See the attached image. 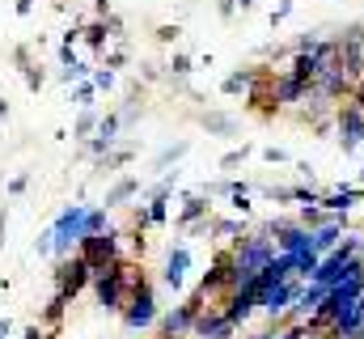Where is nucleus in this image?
Listing matches in <instances>:
<instances>
[{
    "instance_id": "nucleus-36",
    "label": "nucleus",
    "mask_w": 364,
    "mask_h": 339,
    "mask_svg": "<svg viewBox=\"0 0 364 339\" xmlns=\"http://www.w3.org/2000/svg\"><path fill=\"white\" fill-rule=\"evenodd\" d=\"M216 13H220V21H233V13H237V0H216Z\"/></svg>"
},
{
    "instance_id": "nucleus-37",
    "label": "nucleus",
    "mask_w": 364,
    "mask_h": 339,
    "mask_svg": "<svg viewBox=\"0 0 364 339\" xmlns=\"http://www.w3.org/2000/svg\"><path fill=\"white\" fill-rule=\"evenodd\" d=\"M178 34H182L178 26H157V34H153V38H157V43H174Z\"/></svg>"
},
{
    "instance_id": "nucleus-15",
    "label": "nucleus",
    "mask_w": 364,
    "mask_h": 339,
    "mask_svg": "<svg viewBox=\"0 0 364 339\" xmlns=\"http://www.w3.org/2000/svg\"><path fill=\"white\" fill-rule=\"evenodd\" d=\"M326 293H331L326 284H314V280H309V284L301 288V297H296V310H292V314H296V318L318 314V310H322V301H326Z\"/></svg>"
},
{
    "instance_id": "nucleus-41",
    "label": "nucleus",
    "mask_w": 364,
    "mask_h": 339,
    "mask_svg": "<svg viewBox=\"0 0 364 339\" xmlns=\"http://www.w3.org/2000/svg\"><path fill=\"white\" fill-rule=\"evenodd\" d=\"M13 64H17V68H26V64H34V60H30V47H17V51H13Z\"/></svg>"
},
{
    "instance_id": "nucleus-40",
    "label": "nucleus",
    "mask_w": 364,
    "mask_h": 339,
    "mask_svg": "<svg viewBox=\"0 0 364 339\" xmlns=\"http://www.w3.org/2000/svg\"><path fill=\"white\" fill-rule=\"evenodd\" d=\"M26 187H30V174H17V178H13V182H9V195H21V191H26Z\"/></svg>"
},
{
    "instance_id": "nucleus-6",
    "label": "nucleus",
    "mask_w": 364,
    "mask_h": 339,
    "mask_svg": "<svg viewBox=\"0 0 364 339\" xmlns=\"http://www.w3.org/2000/svg\"><path fill=\"white\" fill-rule=\"evenodd\" d=\"M77 251L90 259V267H93V276L97 271H106L110 263H119V229H102V234H90Z\"/></svg>"
},
{
    "instance_id": "nucleus-43",
    "label": "nucleus",
    "mask_w": 364,
    "mask_h": 339,
    "mask_svg": "<svg viewBox=\"0 0 364 339\" xmlns=\"http://www.w3.org/2000/svg\"><path fill=\"white\" fill-rule=\"evenodd\" d=\"M263 157H267L272 166H275V162H288V153H284V149H275V145H272V149H263Z\"/></svg>"
},
{
    "instance_id": "nucleus-35",
    "label": "nucleus",
    "mask_w": 364,
    "mask_h": 339,
    "mask_svg": "<svg viewBox=\"0 0 364 339\" xmlns=\"http://www.w3.org/2000/svg\"><path fill=\"white\" fill-rule=\"evenodd\" d=\"M288 13H292V0H279V4H275V13H272V30L279 26V21H288Z\"/></svg>"
},
{
    "instance_id": "nucleus-42",
    "label": "nucleus",
    "mask_w": 364,
    "mask_h": 339,
    "mask_svg": "<svg viewBox=\"0 0 364 339\" xmlns=\"http://www.w3.org/2000/svg\"><path fill=\"white\" fill-rule=\"evenodd\" d=\"M34 251H38V254H51V229H47V234H38V242H34Z\"/></svg>"
},
{
    "instance_id": "nucleus-44",
    "label": "nucleus",
    "mask_w": 364,
    "mask_h": 339,
    "mask_svg": "<svg viewBox=\"0 0 364 339\" xmlns=\"http://www.w3.org/2000/svg\"><path fill=\"white\" fill-rule=\"evenodd\" d=\"M17 13H21V17H30V13H34V0H17Z\"/></svg>"
},
{
    "instance_id": "nucleus-47",
    "label": "nucleus",
    "mask_w": 364,
    "mask_h": 339,
    "mask_svg": "<svg viewBox=\"0 0 364 339\" xmlns=\"http://www.w3.org/2000/svg\"><path fill=\"white\" fill-rule=\"evenodd\" d=\"M255 339H279V335H275V331H259Z\"/></svg>"
},
{
    "instance_id": "nucleus-29",
    "label": "nucleus",
    "mask_w": 364,
    "mask_h": 339,
    "mask_svg": "<svg viewBox=\"0 0 364 339\" xmlns=\"http://www.w3.org/2000/svg\"><path fill=\"white\" fill-rule=\"evenodd\" d=\"M127 162H132V149H110L106 162H102V170H119V166H127Z\"/></svg>"
},
{
    "instance_id": "nucleus-9",
    "label": "nucleus",
    "mask_w": 364,
    "mask_h": 339,
    "mask_svg": "<svg viewBox=\"0 0 364 339\" xmlns=\"http://www.w3.org/2000/svg\"><path fill=\"white\" fill-rule=\"evenodd\" d=\"M301 288H305V280H284V284H272V288L263 293L259 310H267L272 318H284V314H288V306H296Z\"/></svg>"
},
{
    "instance_id": "nucleus-20",
    "label": "nucleus",
    "mask_w": 364,
    "mask_h": 339,
    "mask_svg": "<svg viewBox=\"0 0 364 339\" xmlns=\"http://www.w3.org/2000/svg\"><path fill=\"white\" fill-rule=\"evenodd\" d=\"M199 123H203L212 136H233V132H237V119H233V115H220V110H208Z\"/></svg>"
},
{
    "instance_id": "nucleus-34",
    "label": "nucleus",
    "mask_w": 364,
    "mask_h": 339,
    "mask_svg": "<svg viewBox=\"0 0 364 339\" xmlns=\"http://www.w3.org/2000/svg\"><path fill=\"white\" fill-rule=\"evenodd\" d=\"M279 339H318V335L309 331V323H296V327H288V331H284Z\"/></svg>"
},
{
    "instance_id": "nucleus-12",
    "label": "nucleus",
    "mask_w": 364,
    "mask_h": 339,
    "mask_svg": "<svg viewBox=\"0 0 364 339\" xmlns=\"http://www.w3.org/2000/svg\"><path fill=\"white\" fill-rule=\"evenodd\" d=\"M119 127H123V119H119V115H106V119H97V136L85 145V153H93V157H106V153L119 145Z\"/></svg>"
},
{
    "instance_id": "nucleus-33",
    "label": "nucleus",
    "mask_w": 364,
    "mask_h": 339,
    "mask_svg": "<svg viewBox=\"0 0 364 339\" xmlns=\"http://www.w3.org/2000/svg\"><path fill=\"white\" fill-rule=\"evenodd\" d=\"M93 93H97V89H93V81H81L73 98H77V106H93Z\"/></svg>"
},
{
    "instance_id": "nucleus-18",
    "label": "nucleus",
    "mask_w": 364,
    "mask_h": 339,
    "mask_svg": "<svg viewBox=\"0 0 364 339\" xmlns=\"http://www.w3.org/2000/svg\"><path fill=\"white\" fill-rule=\"evenodd\" d=\"M203 212H208V195H186V199H182V212H178V225H182V229L199 225V221H203Z\"/></svg>"
},
{
    "instance_id": "nucleus-45",
    "label": "nucleus",
    "mask_w": 364,
    "mask_h": 339,
    "mask_svg": "<svg viewBox=\"0 0 364 339\" xmlns=\"http://www.w3.org/2000/svg\"><path fill=\"white\" fill-rule=\"evenodd\" d=\"M93 13H97V17H106V13H110V0H93Z\"/></svg>"
},
{
    "instance_id": "nucleus-13",
    "label": "nucleus",
    "mask_w": 364,
    "mask_h": 339,
    "mask_svg": "<svg viewBox=\"0 0 364 339\" xmlns=\"http://www.w3.org/2000/svg\"><path fill=\"white\" fill-rule=\"evenodd\" d=\"M186 271H191V251H186V246H170V254H166V267H161V280L178 293L182 284H186Z\"/></svg>"
},
{
    "instance_id": "nucleus-5",
    "label": "nucleus",
    "mask_w": 364,
    "mask_h": 339,
    "mask_svg": "<svg viewBox=\"0 0 364 339\" xmlns=\"http://www.w3.org/2000/svg\"><path fill=\"white\" fill-rule=\"evenodd\" d=\"M85 284H93V267H90V259L77 251L73 259H60V267H55V288L73 301Z\"/></svg>"
},
{
    "instance_id": "nucleus-1",
    "label": "nucleus",
    "mask_w": 364,
    "mask_h": 339,
    "mask_svg": "<svg viewBox=\"0 0 364 339\" xmlns=\"http://www.w3.org/2000/svg\"><path fill=\"white\" fill-rule=\"evenodd\" d=\"M140 276H144V271H140L136 263H123V259H119V263H110L106 271H97V276H93L97 306H102V310H123Z\"/></svg>"
},
{
    "instance_id": "nucleus-8",
    "label": "nucleus",
    "mask_w": 364,
    "mask_h": 339,
    "mask_svg": "<svg viewBox=\"0 0 364 339\" xmlns=\"http://www.w3.org/2000/svg\"><path fill=\"white\" fill-rule=\"evenodd\" d=\"M199 293H203V297H208V293H233V251H216L212 267H208L203 280H199Z\"/></svg>"
},
{
    "instance_id": "nucleus-10",
    "label": "nucleus",
    "mask_w": 364,
    "mask_h": 339,
    "mask_svg": "<svg viewBox=\"0 0 364 339\" xmlns=\"http://www.w3.org/2000/svg\"><path fill=\"white\" fill-rule=\"evenodd\" d=\"M343 229H348V212H331V221L314 229V251H318V254H331L339 242H343Z\"/></svg>"
},
{
    "instance_id": "nucleus-7",
    "label": "nucleus",
    "mask_w": 364,
    "mask_h": 339,
    "mask_svg": "<svg viewBox=\"0 0 364 339\" xmlns=\"http://www.w3.org/2000/svg\"><path fill=\"white\" fill-rule=\"evenodd\" d=\"M335 127H339V145L343 153H356L364 145V110L356 102L343 98V106H335Z\"/></svg>"
},
{
    "instance_id": "nucleus-2",
    "label": "nucleus",
    "mask_w": 364,
    "mask_h": 339,
    "mask_svg": "<svg viewBox=\"0 0 364 339\" xmlns=\"http://www.w3.org/2000/svg\"><path fill=\"white\" fill-rule=\"evenodd\" d=\"M272 259H275V246H272V234H267V229H259V234L233 242V288H242L246 280H255Z\"/></svg>"
},
{
    "instance_id": "nucleus-26",
    "label": "nucleus",
    "mask_w": 364,
    "mask_h": 339,
    "mask_svg": "<svg viewBox=\"0 0 364 339\" xmlns=\"http://www.w3.org/2000/svg\"><path fill=\"white\" fill-rule=\"evenodd\" d=\"M166 217H170V199H149V221L166 225Z\"/></svg>"
},
{
    "instance_id": "nucleus-22",
    "label": "nucleus",
    "mask_w": 364,
    "mask_h": 339,
    "mask_svg": "<svg viewBox=\"0 0 364 339\" xmlns=\"http://www.w3.org/2000/svg\"><path fill=\"white\" fill-rule=\"evenodd\" d=\"M305 229H318V225H326L331 221V212L322 208V204H301V217H296Z\"/></svg>"
},
{
    "instance_id": "nucleus-49",
    "label": "nucleus",
    "mask_w": 364,
    "mask_h": 339,
    "mask_svg": "<svg viewBox=\"0 0 364 339\" xmlns=\"http://www.w3.org/2000/svg\"><path fill=\"white\" fill-rule=\"evenodd\" d=\"M0 115H9V106H4V102H0Z\"/></svg>"
},
{
    "instance_id": "nucleus-17",
    "label": "nucleus",
    "mask_w": 364,
    "mask_h": 339,
    "mask_svg": "<svg viewBox=\"0 0 364 339\" xmlns=\"http://www.w3.org/2000/svg\"><path fill=\"white\" fill-rule=\"evenodd\" d=\"M132 195H140V178L136 174H127V178H119L110 191H106V208H119V204H127Z\"/></svg>"
},
{
    "instance_id": "nucleus-48",
    "label": "nucleus",
    "mask_w": 364,
    "mask_h": 339,
    "mask_svg": "<svg viewBox=\"0 0 364 339\" xmlns=\"http://www.w3.org/2000/svg\"><path fill=\"white\" fill-rule=\"evenodd\" d=\"M356 339H364V323H360V331H356Z\"/></svg>"
},
{
    "instance_id": "nucleus-27",
    "label": "nucleus",
    "mask_w": 364,
    "mask_h": 339,
    "mask_svg": "<svg viewBox=\"0 0 364 339\" xmlns=\"http://www.w3.org/2000/svg\"><path fill=\"white\" fill-rule=\"evenodd\" d=\"M85 229H90V234L110 229V225H106V208H90V221H85ZM90 234H85V238H90ZM85 238H81V242H85Z\"/></svg>"
},
{
    "instance_id": "nucleus-4",
    "label": "nucleus",
    "mask_w": 364,
    "mask_h": 339,
    "mask_svg": "<svg viewBox=\"0 0 364 339\" xmlns=\"http://www.w3.org/2000/svg\"><path fill=\"white\" fill-rule=\"evenodd\" d=\"M161 314H157V297H153V284L140 276L136 280V288H132V297H127V306H123V323L132 327V331H144V327H153Z\"/></svg>"
},
{
    "instance_id": "nucleus-23",
    "label": "nucleus",
    "mask_w": 364,
    "mask_h": 339,
    "mask_svg": "<svg viewBox=\"0 0 364 339\" xmlns=\"http://www.w3.org/2000/svg\"><path fill=\"white\" fill-rule=\"evenodd\" d=\"M64 306H68V297L55 288V297H51V301H47V310H43V323H47V327H60V318H64Z\"/></svg>"
},
{
    "instance_id": "nucleus-14",
    "label": "nucleus",
    "mask_w": 364,
    "mask_h": 339,
    "mask_svg": "<svg viewBox=\"0 0 364 339\" xmlns=\"http://www.w3.org/2000/svg\"><path fill=\"white\" fill-rule=\"evenodd\" d=\"M305 89H309V85L301 81V77H292L288 68H279V73H275V102H279V106H301Z\"/></svg>"
},
{
    "instance_id": "nucleus-3",
    "label": "nucleus",
    "mask_w": 364,
    "mask_h": 339,
    "mask_svg": "<svg viewBox=\"0 0 364 339\" xmlns=\"http://www.w3.org/2000/svg\"><path fill=\"white\" fill-rule=\"evenodd\" d=\"M85 221H90V204H68V208L55 217V225H51V254H55V259H68L73 246H81V238L90 234Z\"/></svg>"
},
{
    "instance_id": "nucleus-16",
    "label": "nucleus",
    "mask_w": 364,
    "mask_h": 339,
    "mask_svg": "<svg viewBox=\"0 0 364 339\" xmlns=\"http://www.w3.org/2000/svg\"><path fill=\"white\" fill-rule=\"evenodd\" d=\"M356 199H364V187H339V191H326L322 195V208L326 212H348Z\"/></svg>"
},
{
    "instance_id": "nucleus-25",
    "label": "nucleus",
    "mask_w": 364,
    "mask_h": 339,
    "mask_svg": "<svg viewBox=\"0 0 364 339\" xmlns=\"http://www.w3.org/2000/svg\"><path fill=\"white\" fill-rule=\"evenodd\" d=\"M166 73H170V77H191L195 64H191V56H174V60L166 64Z\"/></svg>"
},
{
    "instance_id": "nucleus-31",
    "label": "nucleus",
    "mask_w": 364,
    "mask_h": 339,
    "mask_svg": "<svg viewBox=\"0 0 364 339\" xmlns=\"http://www.w3.org/2000/svg\"><path fill=\"white\" fill-rule=\"evenodd\" d=\"M90 132H97V115H93V110H85V115L77 119V127H73V136H90Z\"/></svg>"
},
{
    "instance_id": "nucleus-24",
    "label": "nucleus",
    "mask_w": 364,
    "mask_h": 339,
    "mask_svg": "<svg viewBox=\"0 0 364 339\" xmlns=\"http://www.w3.org/2000/svg\"><path fill=\"white\" fill-rule=\"evenodd\" d=\"M212 234L225 238V242H242V238H246V234H242V221H212Z\"/></svg>"
},
{
    "instance_id": "nucleus-21",
    "label": "nucleus",
    "mask_w": 364,
    "mask_h": 339,
    "mask_svg": "<svg viewBox=\"0 0 364 339\" xmlns=\"http://www.w3.org/2000/svg\"><path fill=\"white\" fill-rule=\"evenodd\" d=\"M81 38L90 43L93 51H106V38H114V34H110V26H106V17H97V21H90V26L81 30Z\"/></svg>"
},
{
    "instance_id": "nucleus-11",
    "label": "nucleus",
    "mask_w": 364,
    "mask_h": 339,
    "mask_svg": "<svg viewBox=\"0 0 364 339\" xmlns=\"http://www.w3.org/2000/svg\"><path fill=\"white\" fill-rule=\"evenodd\" d=\"M191 335H199V339H233V323H229L220 310H199Z\"/></svg>"
},
{
    "instance_id": "nucleus-46",
    "label": "nucleus",
    "mask_w": 364,
    "mask_h": 339,
    "mask_svg": "<svg viewBox=\"0 0 364 339\" xmlns=\"http://www.w3.org/2000/svg\"><path fill=\"white\" fill-rule=\"evenodd\" d=\"M255 4H259V0H237V9H242V13H250Z\"/></svg>"
},
{
    "instance_id": "nucleus-30",
    "label": "nucleus",
    "mask_w": 364,
    "mask_h": 339,
    "mask_svg": "<svg viewBox=\"0 0 364 339\" xmlns=\"http://www.w3.org/2000/svg\"><path fill=\"white\" fill-rule=\"evenodd\" d=\"M186 149H191V145H186V140H178V145H174V149H166V153H161V157H157V170L174 166V162H178L182 153H186Z\"/></svg>"
},
{
    "instance_id": "nucleus-32",
    "label": "nucleus",
    "mask_w": 364,
    "mask_h": 339,
    "mask_svg": "<svg viewBox=\"0 0 364 339\" xmlns=\"http://www.w3.org/2000/svg\"><path fill=\"white\" fill-rule=\"evenodd\" d=\"M246 157H250V145H242V149H233V153H225V157H220V166H225V170H233V166H242Z\"/></svg>"
},
{
    "instance_id": "nucleus-28",
    "label": "nucleus",
    "mask_w": 364,
    "mask_h": 339,
    "mask_svg": "<svg viewBox=\"0 0 364 339\" xmlns=\"http://www.w3.org/2000/svg\"><path fill=\"white\" fill-rule=\"evenodd\" d=\"M21 77H26V89H34V93H38V89H43V81H47L38 64H26V68H21Z\"/></svg>"
},
{
    "instance_id": "nucleus-38",
    "label": "nucleus",
    "mask_w": 364,
    "mask_h": 339,
    "mask_svg": "<svg viewBox=\"0 0 364 339\" xmlns=\"http://www.w3.org/2000/svg\"><path fill=\"white\" fill-rule=\"evenodd\" d=\"M114 85V73L106 68V73H93V89H110Z\"/></svg>"
},
{
    "instance_id": "nucleus-19",
    "label": "nucleus",
    "mask_w": 364,
    "mask_h": 339,
    "mask_svg": "<svg viewBox=\"0 0 364 339\" xmlns=\"http://www.w3.org/2000/svg\"><path fill=\"white\" fill-rule=\"evenodd\" d=\"M259 73H263V68H242V73H229V77L220 81V89H225V93H250V85L259 81Z\"/></svg>"
},
{
    "instance_id": "nucleus-39",
    "label": "nucleus",
    "mask_w": 364,
    "mask_h": 339,
    "mask_svg": "<svg viewBox=\"0 0 364 339\" xmlns=\"http://www.w3.org/2000/svg\"><path fill=\"white\" fill-rule=\"evenodd\" d=\"M123 64H127V51H123V47H119V51H110V56H106V68H123Z\"/></svg>"
}]
</instances>
